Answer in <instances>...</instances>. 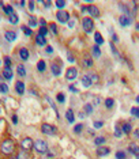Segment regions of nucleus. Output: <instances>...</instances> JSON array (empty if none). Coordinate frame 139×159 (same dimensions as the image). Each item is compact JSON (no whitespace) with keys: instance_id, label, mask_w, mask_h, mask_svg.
Masks as SVG:
<instances>
[{"instance_id":"1","label":"nucleus","mask_w":139,"mask_h":159,"mask_svg":"<svg viewBox=\"0 0 139 159\" xmlns=\"http://www.w3.org/2000/svg\"><path fill=\"white\" fill-rule=\"evenodd\" d=\"M15 150V144L14 141L10 140V139H6V140L1 141V144H0V151L3 152L4 155H11Z\"/></svg>"},{"instance_id":"2","label":"nucleus","mask_w":139,"mask_h":159,"mask_svg":"<svg viewBox=\"0 0 139 159\" xmlns=\"http://www.w3.org/2000/svg\"><path fill=\"white\" fill-rule=\"evenodd\" d=\"M33 148L36 150L38 154H48V143L42 139H37V140H34Z\"/></svg>"},{"instance_id":"3","label":"nucleus","mask_w":139,"mask_h":159,"mask_svg":"<svg viewBox=\"0 0 139 159\" xmlns=\"http://www.w3.org/2000/svg\"><path fill=\"white\" fill-rule=\"evenodd\" d=\"M41 132L44 135H48V136H56L57 135V128L52 124H48V122H44L41 125Z\"/></svg>"},{"instance_id":"4","label":"nucleus","mask_w":139,"mask_h":159,"mask_svg":"<svg viewBox=\"0 0 139 159\" xmlns=\"http://www.w3.org/2000/svg\"><path fill=\"white\" fill-rule=\"evenodd\" d=\"M82 27H83L86 34H91L93 30H94V21H93L90 16L83 18L82 19Z\"/></svg>"},{"instance_id":"5","label":"nucleus","mask_w":139,"mask_h":159,"mask_svg":"<svg viewBox=\"0 0 139 159\" xmlns=\"http://www.w3.org/2000/svg\"><path fill=\"white\" fill-rule=\"evenodd\" d=\"M56 19L59 21V23L64 25V23H67V22L70 21V14H68L66 10H59L56 12Z\"/></svg>"},{"instance_id":"6","label":"nucleus","mask_w":139,"mask_h":159,"mask_svg":"<svg viewBox=\"0 0 139 159\" xmlns=\"http://www.w3.org/2000/svg\"><path fill=\"white\" fill-rule=\"evenodd\" d=\"M33 145H34V140H33L32 138H25L21 141V148L26 152L33 150Z\"/></svg>"},{"instance_id":"7","label":"nucleus","mask_w":139,"mask_h":159,"mask_svg":"<svg viewBox=\"0 0 139 159\" xmlns=\"http://www.w3.org/2000/svg\"><path fill=\"white\" fill-rule=\"evenodd\" d=\"M76 78H78V69H76L75 67H70L67 71H66V79H67L68 82L75 80Z\"/></svg>"},{"instance_id":"8","label":"nucleus","mask_w":139,"mask_h":159,"mask_svg":"<svg viewBox=\"0 0 139 159\" xmlns=\"http://www.w3.org/2000/svg\"><path fill=\"white\" fill-rule=\"evenodd\" d=\"M50 72H52L53 76H60L61 75V63L60 61H59V64H57V61L50 64Z\"/></svg>"},{"instance_id":"9","label":"nucleus","mask_w":139,"mask_h":159,"mask_svg":"<svg viewBox=\"0 0 139 159\" xmlns=\"http://www.w3.org/2000/svg\"><path fill=\"white\" fill-rule=\"evenodd\" d=\"M87 12L90 14V18H100L101 12L100 10H98V7H96V6H93V4H90L89 7H87Z\"/></svg>"},{"instance_id":"10","label":"nucleus","mask_w":139,"mask_h":159,"mask_svg":"<svg viewBox=\"0 0 139 159\" xmlns=\"http://www.w3.org/2000/svg\"><path fill=\"white\" fill-rule=\"evenodd\" d=\"M119 23H120L121 27H127V26H130L132 23V19L131 16H127V15H121L120 18H119Z\"/></svg>"},{"instance_id":"11","label":"nucleus","mask_w":139,"mask_h":159,"mask_svg":"<svg viewBox=\"0 0 139 159\" xmlns=\"http://www.w3.org/2000/svg\"><path fill=\"white\" fill-rule=\"evenodd\" d=\"M109 154H111V148H109V147H102V145H101V147L97 148V155L100 156V158L108 156Z\"/></svg>"},{"instance_id":"12","label":"nucleus","mask_w":139,"mask_h":159,"mask_svg":"<svg viewBox=\"0 0 139 159\" xmlns=\"http://www.w3.org/2000/svg\"><path fill=\"white\" fill-rule=\"evenodd\" d=\"M18 53H19V57H21L22 61H27L29 57H30V52H29V49H27V48H25V46L21 48Z\"/></svg>"},{"instance_id":"13","label":"nucleus","mask_w":139,"mask_h":159,"mask_svg":"<svg viewBox=\"0 0 139 159\" xmlns=\"http://www.w3.org/2000/svg\"><path fill=\"white\" fill-rule=\"evenodd\" d=\"M15 91H17V94H19V95H23V94H25V83L21 80L15 82Z\"/></svg>"},{"instance_id":"14","label":"nucleus","mask_w":139,"mask_h":159,"mask_svg":"<svg viewBox=\"0 0 139 159\" xmlns=\"http://www.w3.org/2000/svg\"><path fill=\"white\" fill-rule=\"evenodd\" d=\"M17 37H18V35H17V33L12 32V30H7V32L4 33V38L7 39L8 42H14L15 39H17Z\"/></svg>"},{"instance_id":"15","label":"nucleus","mask_w":139,"mask_h":159,"mask_svg":"<svg viewBox=\"0 0 139 159\" xmlns=\"http://www.w3.org/2000/svg\"><path fill=\"white\" fill-rule=\"evenodd\" d=\"M82 64L85 68H91L93 67V57L90 54H85L83 56V60H82Z\"/></svg>"},{"instance_id":"16","label":"nucleus","mask_w":139,"mask_h":159,"mask_svg":"<svg viewBox=\"0 0 139 159\" xmlns=\"http://www.w3.org/2000/svg\"><path fill=\"white\" fill-rule=\"evenodd\" d=\"M81 83H82V86H83V87H86V88H89V87H91V86H93V82H91V79L89 78V75H87V74L82 76Z\"/></svg>"},{"instance_id":"17","label":"nucleus","mask_w":139,"mask_h":159,"mask_svg":"<svg viewBox=\"0 0 139 159\" xmlns=\"http://www.w3.org/2000/svg\"><path fill=\"white\" fill-rule=\"evenodd\" d=\"M128 151L131 152L132 155H135L136 158L139 159V145L135 144V143H131V144L128 145Z\"/></svg>"},{"instance_id":"18","label":"nucleus","mask_w":139,"mask_h":159,"mask_svg":"<svg viewBox=\"0 0 139 159\" xmlns=\"http://www.w3.org/2000/svg\"><path fill=\"white\" fill-rule=\"evenodd\" d=\"M94 42H96L97 46L102 45V44L105 42V39H104V37H102V34H101V33L94 32Z\"/></svg>"},{"instance_id":"19","label":"nucleus","mask_w":139,"mask_h":159,"mask_svg":"<svg viewBox=\"0 0 139 159\" xmlns=\"http://www.w3.org/2000/svg\"><path fill=\"white\" fill-rule=\"evenodd\" d=\"M66 120H67L68 124H74L75 114H74V110H72V109H68L67 112H66Z\"/></svg>"},{"instance_id":"20","label":"nucleus","mask_w":139,"mask_h":159,"mask_svg":"<svg viewBox=\"0 0 139 159\" xmlns=\"http://www.w3.org/2000/svg\"><path fill=\"white\" fill-rule=\"evenodd\" d=\"M121 127V131H123V135H128V133H131V131H132V125L130 122H123L120 125Z\"/></svg>"},{"instance_id":"21","label":"nucleus","mask_w":139,"mask_h":159,"mask_svg":"<svg viewBox=\"0 0 139 159\" xmlns=\"http://www.w3.org/2000/svg\"><path fill=\"white\" fill-rule=\"evenodd\" d=\"M12 75H14V72H12V68H10V67H4V69H3V76L7 80H11L12 79Z\"/></svg>"},{"instance_id":"22","label":"nucleus","mask_w":139,"mask_h":159,"mask_svg":"<svg viewBox=\"0 0 139 159\" xmlns=\"http://www.w3.org/2000/svg\"><path fill=\"white\" fill-rule=\"evenodd\" d=\"M36 42H37V45H38V46H45V45H46V38L44 37V35H40L38 33H37V35H36Z\"/></svg>"},{"instance_id":"23","label":"nucleus","mask_w":139,"mask_h":159,"mask_svg":"<svg viewBox=\"0 0 139 159\" xmlns=\"http://www.w3.org/2000/svg\"><path fill=\"white\" fill-rule=\"evenodd\" d=\"M91 56L96 57V59L101 57V49H100V46H97V45H93L91 46Z\"/></svg>"},{"instance_id":"24","label":"nucleus","mask_w":139,"mask_h":159,"mask_svg":"<svg viewBox=\"0 0 139 159\" xmlns=\"http://www.w3.org/2000/svg\"><path fill=\"white\" fill-rule=\"evenodd\" d=\"M83 110H85L86 116H91L93 112H94V106H93L91 103H86V105L83 106Z\"/></svg>"},{"instance_id":"25","label":"nucleus","mask_w":139,"mask_h":159,"mask_svg":"<svg viewBox=\"0 0 139 159\" xmlns=\"http://www.w3.org/2000/svg\"><path fill=\"white\" fill-rule=\"evenodd\" d=\"M17 74H18L21 78H25L26 76V68L23 64H18V67H17Z\"/></svg>"},{"instance_id":"26","label":"nucleus","mask_w":139,"mask_h":159,"mask_svg":"<svg viewBox=\"0 0 139 159\" xmlns=\"http://www.w3.org/2000/svg\"><path fill=\"white\" fill-rule=\"evenodd\" d=\"M3 11H4V14L7 15V16H10V15H12L15 12L14 7H12V6H10V4H7V6H3Z\"/></svg>"},{"instance_id":"27","label":"nucleus","mask_w":139,"mask_h":159,"mask_svg":"<svg viewBox=\"0 0 139 159\" xmlns=\"http://www.w3.org/2000/svg\"><path fill=\"white\" fill-rule=\"evenodd\" d=\"M130 113H131V116H132V118H134V120L139 118V106H134V107H131Z\"/></svg>"},{"instance_id":"28","label":"nucleus","mask_w":139,"mask_h":159,"mask_svg":"<svg viewBox=\"0 0 139 159\" xmlns=\"http://www.w3.org/2000/svg\"><path fill=\"white\" fill-rule=\"evenodd\" d=\"M104 103H105V107H107L108 110H111V109H113V106H115V99L113 98H107Z\"/></svg>"},{"instance_id":"29","label":"nucleus","mask_w":139,"mask_h":159,"mask_svg":"<svg viewBox=\"0 0 139 159\" xmlns=\"http://www.w3.org/2000/svg\"><path fill=\"white\" fill-rule=\"evenodd\" d=\"M8 22H10L11 25H17V23L19 22V16L14 12L12 15H10V16H8Z\"/></svg>"},{"instance_id":"30","label":"nucleus","mask_w":139,"mask_h":159,"mask_svg":"<svg viewBox=\"0 0 139 159\" xmlns=\"http://www.w3.org/2000/svg\"><path fill=\"white\" fill-rule=\"evenodd\" d=\"M113 135L116 136V138H121V136H123V131H121L120 124H116V125H115V132H113Z\"/></svg>"},{"instance_id":"31","label":"nucleus","mask_w":139,"mask_h":159,"mask_svg":"<svg viewBox=\"0 0 139 159\" xmlns=\"http://www.w3.org/2000/svg\"><path fill=\"white\" fill-rule=\"evenodd\" d=\"M45 69H46V63L44 60H40L38 63H37V71H38V72H44Z\"/></svg>"},{"instance_id":"32","label":"nucleus","mask_w":139,"mask_h":159,"mask_svg":"<svg viewBox=\"0 0 139 159\" xmlns=\"http://www.w3.org/2000/svg\"><path fill=\"white\" fill-rule=\"evenodd\" d=\"M115 158L116 159H127V154H125L123 150H119V151H116V154H115Z\"/></svg>"},{"instance_id":"33","label":"nucleus","mask_w":139,"mask_h":159,"mask_svg":"<svg viewBox=\"0 0 139 159\" xmlns=\"http://www.w3.org/2000/svg\"><path fill=\"white\" fill-rule=\"evenodd\" d=\"M105 141H107V140H105V138H104V136H98V138H96V140H94V144L98 145V147H101V145H102Z\"/></svg>"},{"instance_id":"34","label":"nucleus","mask_w":139,"mask_h":159,"mask_svg":"<svg viewBox=\"0 0 139 159\" xmlns=\"http://www.w3.org/2000/svg\"><path fill=\"white\" fill-rule=\"evenodd\" d=\"M56 101L59 103H64L66 102V95H64V92H59L56 95Z\"/></svg>"},{"instance_id":"35","label":"nucleus","mask_w":139,"mask_h":159,"mask_svg":"<svg viewBox=\"0 0 139 159\" xmlns=\"http://www.w3.org/2000/svg\"><path fill=\"white\" fill-rule=\"evenodd\" d=\"M37 23H38L37 18H34V16H30V18H29V27H36Z\"/></svg>"},{"instance_id":"36","label":"nucleus","mask_w":139,"mask_h":159,"mask_svg":"<svg viewBox=\"0 0 139 159\" xmlns=\"http://www.w3.org/2000/svg\"><path fill=\"white\" fill-rule=\"evenodd\" d=\"M46 101H48V102H49V103H50V107H52V109H53V110H55V113H56L57 118H59V117H60V116H59V110H57V107H56V106H55L53 101H52V99H50V98H49V97H46Z\"/></svg>"},{"instance_id":"37","label":"nucleus","mask_w":139,"mask_h":159,"mask_svg":"<svg viewBox=\"0 0 139 159\" xmlns=\"http://www.w3.org/2000/svg\"><path fill=\"white\" fill-rule=\"evenodd\" d=\"M82 131H83V125H82V124H76V125L74 127V133L75 135L82 133Z\"/></svg>"},{"instance_id":"38","label":"nucleus","mask_w":139,"mask_h":159,"mask_svg":"<svg viewBox=\"0 0 139 159\" xmlns=\"http://www.w3.org/2000/svg\"><path fill=\"white\" fill-rule=\"evenodd\" d=\"M22 32H23V34L25 35H27V37H30V35L33 34L32 29L29 27V26H22Z\"/></svg>"},{"instance_id":"39","label":"nucleus","mask_w":139,"mask_h":159,"mask_svg":"<svg viewBox=\"0 0 139 159\" xmlns=\"http://www.w3.org/2000/svg\"><path fill=\"white\" fill-rule=\"evenodd\" d=\"M56 7L59 8V10H63V8L67 6V1H64V0H59V1H56Z\"/></svg>"},{"instance_id":"40","label":"nucleus","mask_w":139,"mask_h":159,"mask_svg":"<svg viewBox=\"0 0 139 159\" xmlns=\"http://www.w3.org/2000/svg\"><path fill=\"white\" fill-rule=\"evenodd\" d=\"M49 30L52 32V34H53V35H57V34H59V32H57V26H56V23H49Z\"/></svg>"},{"instance_id":"41","label":"nucleus","mask_w":139,"mask_h":159,"mask_svg":"<svg viewBox=\"0 0 139 159\" xmlns=\"http://www.w3.org/2000/svg\"><path fill=\"white\" fill-rule=\"evenodd\" d=\"M3 61H4V67H10L11 68V65H12V61H11V57L10 56H4Z\"/></svg>"},{"instance_id":"42","label":"nucleus","mask_w":139,"mask_h":159,"mask_svg":"<svg viewBox=\"0 0 139 159\" xmlns=\"http://www.w3.org/2000/svg\"><path fill=\"white\" fill-rule=\"evenodd\" d=\"M0 92L1 94H7L8 92V86L6 83H0Z\"/></svg>"},{"instance_id":"43","label":"nucleus","mask_w":139,"mask_h":159,"mask_svg":"<svg viewBox=\"0 0 139 159\" xmlns=\"http://www.w3.org/2000/svg\"><path fill=\"white\" fill-rule=\"evenodd\" d=\"M17 159H29V156H27V152H26V151H23V150H22V151L18 154V155H17Z\"/></svg>"},{"instance_id":"44","label":"nucleus","mask_w":139,"mask_h":159,"mask_svg":"<svg viewBox=\"0 0 139 159\" xmlns=\"http://www.w3.org/2000/svg\"><path fill=\"white\" fill-rule=\"evenodd\" d=\"M87 75H89V78L91 79L93 85H94V83H97V82H98V75H97V74H87Z\"/></svg>"},{"instance_id":"45","label":"nucleus","mask_w":139,"mask_h":159,"mask_svg":"<svg viewBox=\"0 0 139 159\" xmlns=\"http://www.w3.org/2000/svg\"><path fill=\"white\" fill-rule=\"evenodd\" d=\"M38 34H40V35H44V37H45V35L48 34V27H40V29H38Z\"/></svg>"},{"instance_id":"46","label":"nucleus","mask_w":139,"mask_h":159,"mask_svg":"<svg viewBox=\"0 0 139 159\" xmlns=\"http://www.w3.org/2000/svg\"><path fill=\"white\" fill-rule=\"evenodd\" d=\"M93 125H94V128H96V129H100V128L104 127V121H94V124H93Z\"/></svg>"},{"instance_id":"47","label":"nucleus","mask_w":139,"mask_h":159,"mask_svg":"<svg viewBox=\"0 0 139 159\" xmlns=\"http://www.w3.org/2000/svg\"><path fill=\"white\" fill-rule=\"evenodd\" d=\"M111 50H112V53H113L115 56L119 57V52H117V49H116V46H115L113 42H111Z\"/></svg>"},{"instance_id":"48","label":"nucleus","mask_w":139,"mask_h":159,"mask_svg":"<svg viewBox=\"0 0 139 159\" xmlns=\"http://www.w3.org/2000/svg\"><path fill=\"white\" fill-rule=\"evenodd\" d=\"M27 6H29V10L32 11V12H33V11H36V8H34V6H36V1H29Z\"/></svg>"},{"instance_id":"49","label":"nucleus","mask_w":139,"mask_h":159,"mask_svg":"<svg viewBox=\"0 0 139 159\" xmlns=\"http://www.w3.org/2000/svg\"><path fill=\"white\" fill-rule=\"evenodd\" d=\"M67 60L70 61V63H74V61H75V57L72 56V53H70V52L67 53Z\"/></svg>"},{"instance_id":"50","label":"nucleus","mask_w":139,"mask_h":159,"mask_svg":"<svg viewBox=\"0 0 139 159\" xmlns=\"http://www.w3.org/2000/svg\"><path fill=\"white\" fill-rule=\"evenodd\" d=\"M111 35H112V39H113L115 42H117V41H119V37L116 35V33H115L113 30H112V29H111Z\"/></svg>"},{"instance_id":"51","label":"nucleus","mask_w":139,"mask_h":159,"mask_svg":"<svg viewBox=\"0 0 139 159\" xmlns=\"http://www.w3.org/2000/svg\"><path fill=\"white\" fill-rule=\"evenodd\" d=\"M11 121H12V124H15V125H17V124H18V116H17V114H12V117H11Z\"/></svg>"},{"instance_id":"52","label":"nucleus","mask_w":139,"mask_h":159,"mask_svg":"<svg viewBox=\"0 0 139 159\" xmlns=\"http://www.w3.org/2000/svg\"><path fill=\"white\" fill-rule=\"evenodd\" d=\"M45 52L48 53V54H52V53H53V48H52V46H49V45H48V46H46V48H45Z\"/></svg>"},{"instance_id":"53","label":"nucleus","mask_w":139,"mask_h":159,"mask_svg":"<svg viewBox=\"0 0 139 159\" xmlns=\"http://www.w3.org/2000/svg\"><path fill=\"white\" fill-rule=\"evenodd\" d=\"M40 25H41V27H46V21L44 19V18H41V19H38Z\"/></svg>"},{"instance_id":"54","label":"nucleus","mask_w":139,"mask_h":159,"mask_svg":"<svg viewBox=\"0 0 139 159\" xmlns=\"http://www.w3.org/2000/svg\"><path fill=\"white\" fill-rule=\"evenodd\" d=\"M41 3L44 4V7L45 8H49L50 6H52V1H41Z\"/></svg>"},{"instance_id":"55","label":"nucleus","mask_w":139,"mask_h":159,"mask_svg":"<svg viewBox=\"0 0 139 159\" xmlns=\"http://www.w3.org/2000/svg\"><path fill=\"white\" fill-rule=\"evenodd\" d=\"M68 90H70V91H72V92H79V91H78V88H75L72 85H71V86H68Z\"/></svg>"},{"instance_id":"56","label":"nucleus","mask_w":139,"mask_h":159,"mask_svg":"<svg viewBox=\"0 0 139 159\" xmlns=\"http://www.w3.org/2000/svg\"><path fill=\"white\" fill-rule=\"evenodd\" d=\"M134 136H135L136 139H139V129H135V131H134Z\"/></svg>"},{"instance_id":"57","label":"nucleus","mask_w":139,"mask_h":159,"mask_svg":"<svg viewBox=\"0 0 139 159\" xmlns=\"http://www.w3.org/2000/svg\"><path fill=\"white\" fill-rule=\"evenodd\" d=\"M86 114H85V112H82V113H81V112H79V118H83V117H85Z\"/></svg>"},{"instance_id":"58","label":"nucleus","mask_w":139,"mask_h":159,"mask_svg":"<svg viewBox=\"0 0 139 159\" xmlns=\"http://www.w3.org/2000/svg\"><path fill=\"white\" fill-rule=\"evenodd\" d=\"M135 102L139 105V95H136V97H135Z\"/></svg>"},{"instance_id":"59","label":"nucleus","mask_w":139,"mask_h":159,"mask_svg":"<svg viewBox=\"0 0 139 159\" xmlns=\"http://www.w3.org/2000/svg\"><path fill=\"white\" fill-rule=\"evenodd\" d=\"M68 26H70V27H74V21L70 22V23H68Z\"/></svg>"},{"instance_id":"60","label":"nucleus","mask_w":139,"mask_h":159,"mask_svg":"<svg viewBox=\"0 0 139 159\" xmlns=\"http://www.w3.org/2000/svg\"><path fill=\"white\" fill-rule=\"evenodd\" d=\"M136 29H138V30H139V23H138V25H136Z\"/></svg>"},{"instance_id":"61","label":"nucleus","mask_w":139,"mask_h":159,"mask_svg":"<svg viewBox=\"0 0 139 159\" xmlns=\"http://www.w3.org/2000/svg\"><path fill=\"white\" fill-rule=\"evenodd\" d=\"M0 65H1V59H0Z\"/></svg>"}]
</instances>
